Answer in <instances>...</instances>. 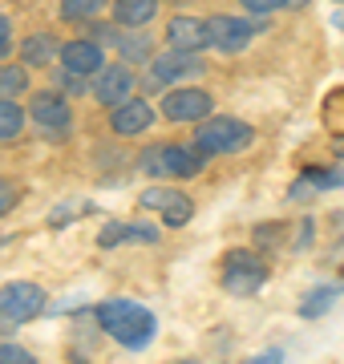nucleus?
I'll use <instances>...</instances> for the list:
<instances>
[{"mask_svg": "<svg viewBox=\"0 0 344 364\" xmlns=\"http://www.w3.org/2000/svg\"><path fill=\"white\" fill-rule=\"evenodd\" d=\"M93 320H97V328H102L109 340H118L122 348H130V352H142L150 340L158 336V320H154V312H150L146 304L126 299V296L102 299L97 312H93Z\"/></svg>", "mask_w": 344, "mask_h": 364, "instance_id": "nucleus-1", "label": "nucleus"}, {"mask_svg": "<svg viewBox=\"0 0 344 364\" xmlns=\"http://www.w3.org/2000/svg\"><path fill=\"white\" fill-rule=\"evenodd\" d=\"M190 142L199 146L207 158H219V154H243L255 146V130L243 122V117H231V114H211L203 117L195 126V138Z\"/></svg>", "mask_w": 344, "mask_h": 364, "instance_id": "nucleus-2", "label": "nucleus"}, {"mask_svg": "<svg viewBox=\"0 0 344 364\" xmlns=\"http://www.w3.org/2000/svg\"><path fill=\"white\" fill-rule=\"evenodd\" d=\"M219 279H223V291H231V296H255L267 284V263L252 247H231L219 263Z\"/></svg>", "mask_w": 344, "mask_h": 364, "instance_id": "nucleus-3", "label": "nucleus"}, {"mask_svg": "<svg viewBox=\"0 0 344 364\" xmlns=\"http://www.w3.org/2000/svg\"><path fill=\"white\" fill-rule=\"evenodd\" d=\"M207 73V61L199 53H183V49H166L150 61V73H146V90L158 93V90H171V85H186Z\"/></svg>", "mask_w": 344, "mask_h": 364, "instance_id": "nucleus-4", "label": "nucleus"}, {"mask_svg": "<svg viewBox=\"0 0 344 364\" xmlns=\"http://www.w3.org/2000/svg\"><path fill=\"white\" fill-rule=\"evenodd\" d=\"M162 117L174 122V126H199L203 117L215 114V97L199 85H174V90L162 93Z\"/></svg>", "mask_w": 344, "mask_h": 364, "instance_id": "nucleus-5", "label": "nucleus"}, {"mask_svg": "<svg viewBox=\"0 0 344 364\" xmlns=\"http://www.w3.org/2000/svg\"><path fill=\"white\" fill-rule=\"evenodd\" d=\"M28 122H37L45 138H65L73 126V109H69V93L53 90H37L28 97Z\"/></svg>", "mask_w": 344, "mask_h": 364, "instance_id": "nucleus-6", "label": "nucleus"}, {"mask_svg": "<svg viewBox=\"0 0 344 364\" xmlns=\"http://www.w3.org/2000/svg\"><path fill=\"white\" fill-rule=\"evenodd\" d=\"M45 308H49V299H45V287L41 284L13 279V284L0 287V320H4V324H28V320H37Z\"/></svg>", "mask_w": 344, "mask_h": 364, "instance_id": "nucleus-7", "label": "nucleus"}, {"mask_svg": "<svg viewBox=\"0 0 344 364\" xmlns=\"http://www.w3.org/2000/svg\"><path fill=\"white\" fill-rule=\"evenodd\" d=\"M207 28H211V49H219V53H243L267 25H264V21H252V16L223 13V16H211Z\"/></svg>", "mask_w": 344, "mask_h": 364, "instance_id": "nucleus-8", "label": "nucleus"}, {"mask_svg": "<svg viewBox=\"0 0 344 364\" xmlns=\"http://www.w3.org/2000/svg\"><path fill=\"white\" fill-rule=\"evenodd\" d=\"M134 85H138V77H134V65H126V61H118V65H106L97 77H93V97L102 105H122L134 97Z\"/></svg>", "mask_w": 344, "mask_h": 364, "instance_id": "nucleus-9", "label": "nucleus"}, {"mask_svg": "<svg viewBox=\"0 0 344 364\" xmlns=\"http://www.w3.org/2000/svg\"><path fill=\"white\" fill-rule=\"evenodd\" d=\"M61 69H73L81 77H97L106 69V45H97L90 37H77V41H65L61 45Z\"/></svg>", "mask_w": 344, "mask_h": 364, "instance_id": "nucleus-10", "label": "nucleus"}, {"mask_svg": "<svg viewBox=\"0 0 344 364\" xmlns=\"http://www.w3.org/2000/svg\"><path fill=\"white\" fill-rule=\"evenodd\" d=\"M150 126H154V105L146 102V97H130V102L109 109V130L118 134V138H138Z\"/></svg>", "mask_w": 344, "mask_h": 364, "instance_id": "nucleus-11", "label": "nucleus"}, {"mask_svg": "<svg viewBox=\"0 0 344 364\" xmlns=\"http://www.w3.org/2000/svg\"><path fill=\"white\" fill-rule=\"evenodd\" d=\"M166 45H171V49H183V53H203V49H211V28H207V21H199V16L178 13V16H171V25H166Z\"/></svg>", "mask_w": 344, "mask_h": 364, "instance_id": "nucleus-12", "label": "nucleus"}, {"mask_svg": "<svg viewBox=\"0 0 344 364\" xmlns=\"http://www.w3.org/2000/svg\"><path fill=\"white\" fill-rule=\"evenodd\" d=\"M162 166H166V178H199L203 166H207V154L195 142H166L162 146Z\"/></svg>", "mask_w": 344, "mask_h": 364, "instance_id": "nucleus-13", "label": "nucleus"}, {"mask_svg": "<svg viewBox=\"0 0 344 364\" xmlns=\"http://www.w3.org/2000/svg\"><path fill=\"white\" fill-rule=\"evenodd\" d=\"M162 231L154 223H106L102 235H97V247H118V243H158Z\"/></svg>", "mask_w": 344, "mask_h": 364, "instance_id": "nucleus-14", "label": "nucleus"}, {"mask_svg": "<svg viewBox=\"0 0 344 364\" xmlns=\"http://www.w3.org/2000/svg\"><path fill=\"white\" fill-rule=\"evenodd\" d=\"M61 45H65V41H57L53 33H33V37H25L16 45V49H21V65H28V69L53 65L57 57H61Z\"/></svg>", "mask_w": 344, "mask_h": 364, "instance_id": "nucleus-15", "label": "nucleus"}, {"mask_svg": "<svg viewBox=\"0 0 344 364\" xmlns=\"http://www.w3.org/2000/svg\"><path fill=\"white\" fill-rule=\"evenodd\" d=\"M158 16V0H114V21L122 28H146Z\"/></svg>", "mask_w": 344, "mask_h": 364, "instance_id": "nucleus-16", "label": "nucleus"}, {"mask_svg": "<svg viewBox=\"0 0 344 364\" xmlns=\"http://www.w3.org/2000/svg\"><path fill=\"white\" fill-rule=\"evenodd\" d=\"M344 186V174L340 170H304V178L291 186V198H304V195H320V191H336Z\"/></svg>", "mask_w": 344, "mask_h": 364, "instance_id": "nucleus-17", "label": "nucleus"}, {"mask_svg": "<svg viewBox=\"0 0 344 364\" xmlns=\"http://www.w3.org/2000/svg\"><path fill=\"white\" fill-rule=\"evenodd\" d=\"M118 53H122V61H126V65H142V61H154V41L146 37L142 28H126V33H122Z\"/></svg>", "mask_w": 344, "mask_h": 364, "instance_id": "nucleus-18", "label": "nucleus"}, {"mask_svg": "<svg viewBox=\"0 0 344 364\" xmlns=\"http://www.w3.org/2000/svg\"><path fill=\"white\" fill-rule=\"evenodd\" d=\"M336 299H340V284H320L300 299V316H304V320H316V316L328 312Z\"/></svg>", "mask_w": 344, "mask_h": 364, "instance_id": "nucleus-19", "label": "nucleus"}, {"mask_svg": "<svg viewBox=\"0 0 344 364\" xmlns=\"http://www.w3.org/2000/svg\"><path fill=\"white\" fill-rule=\"evenodd\" d=\"M109 9V0H61V21L69 25H90Z\"/></svg>", "mask_w": 344, "mask_h": 364, "instance_id": "nucleus-20", "label": "nucleus"}, {"mask_svg": "<svg viewBox=\"0 0 344 364\" xmlns=\"http://www.w3.org/2000/svg\"><path fill=\"white\" fill-rule=\"evenodd\" d=\"M25 117H28V109H21L16 102H0V146L16 142L25 134Z\"/></svg>", "mask_w": 344, "mask_h": 364, "instance_id": "nucleus-21", "label": "nucleus"}, {"mask_svg": "<svg viewBox=\"0 0 344 364\" xmlns=\"http://www.w3.org/2000/svg\"><path fill=\"white\" fill-rule=\"evenodd\" d=\"M28 90V65H0V102H16Z\"/></svg>", "mask_w": 344, "mask_h": 364, "instance_id": "nucleus-22", "label": "nucleus"}, {"mask_svg": "<svg viewBox=\"0 0 344 364\" xmlns=\"http://www.w3.org/2000/svg\"><path fill=\"white\" fill-rule=\"evenodd\" d=\"M158 215H162L166 227H186V223L195 219V203H190L183 191H171V198H166V207H162Z\"/></svg>", "mask_w": 344, "mask_h": 364, "instance_id": "nucleus-23", "label": "nucleus"}, {"mask_svg": "<svg viewBox=\"0 0 344 364\" xmlns=\"http://www.w3.org/2000/svg\"><path fill=\"white\" fill-rule=\"evenodd\" d=\"M138 174L146 178H166V166H162V146H150L138 154Z\"/></svg>", "mask_w": 344, "mask_h": 364, "instance_id": "nucleus-24", "label": "nucleus"}, {"mask_svg": "<svg viewBox=\"0 0 344 364\" xmlns=\"http://www.w3.org/2000/svg\"><path fill=\"white\" fill-rule=\"evenodd\" d=\"M53 85L61 93H69V97H77V93H90V77H81V73H73V69H61L53 77Z\"/></svg>", "mask_w": 344, "mask_h": 364, "instance_id": "nucleus-25", "label": "nucleus"}, {"mask_svg": "<svg viewBox=\"0 0 344 364\" xmlns=\"http://www.w3.org/2000/svg\"><path fill=\"white\" fill-rule=\"evenodd\" d=\"M16 203H21V186H16L13 178H0V219H4V215H13Z\"/></svg>", "mask_w": 344, "mask_h": 364, "instance_id": "nucleus-26", "label": "nucleus"}, {"mask_svg": "<svg viewBox=\"0 0 344 364\" xmlns=\"http://www.w3.org/2000/svg\"><path fill=\"white\" fill-rule=\"evenodd\" d=\"M243 13L252 16H267V13H279V9H291V0H239Z\"/></svg>", "mask_w": 344, "mask_h": 364, "instance_id": "nucleus-27", "label": "nucleus"}, {"mask_svg": "<svg viewBox=\"0 0 344 364\" xmlns=\"http://www.w3.org/2000/svg\"><path fill=\"white\" fill-rule=\"evenodd\" d=\"M0 364H37V360H33V352H25L21 344L0 340Z\"/></svg>", "mask_w": 344, "mask_h": 364, "instance_id": "nucleus-28", "label": "nucleus"}, {"mask_svg": "<svg viewBox=\"0 0 344 364\" xmlns=\"http://www.w3.org/2000/svg\"><path fill=\"white\" fill-rule=\"evenodd\" d=\"M166 198H171V191H166V186H150V191H142L138 207H146V210H162V207H166Z\"/></svg>", "mask_w": 344, "mask_h": 364, "instance_id": "nucleus-29", "label": "nucleus"}, {"mask_svg": "<svg viewBox=\"0 0 344 364\" xmlns=\"http://www.w3.org/2000/svg\"><path fill=\"white\" fill-rule=\"evenodd\" d=\"M13 49H16V41H13V21L0 13V61H4V57H9Z\"/></svg>", "mask_w": 344, "mask_h": 364, "instance_id": "nucleus-30", "label": "nucleus"}, {"mask_svg": "<svg viewBox=\"0 0 344 364\" xmlns=\"http://www.w3.org/2000/svg\"><path fill=\"white\" fill-rule=\"evenodd\" d=\"M247 364H284V352H279V348H267V352H259V356H252Z\"/></svg>", "mask_w": 344, "mask_h": 364, "instance_id": "nucleus-31", "label": "nucleus"}, {"mask_svg": "<svg viewBox=\"0 0 344 364\" xmlns=\"http://www.w3.org/2000/svg\"><path fill=\"white\" fill-rule=\"evenodd\" d=\"M336 150H340V158H344V138H340V146H336Z\"/></svg>", "mask_w": 344, "mask_h": 364, "instance_id": "nucleus-32", "label": "nucleus"}, {"mask_svg": "<svg viewBox=\"0 0 344 364\" xmlns=\"http://www.w3.org/2000/svg\"><path fill=\"white\" fill-rule=\"evenodd\" d=\"M178 364H199V360H178Z\"/></svg>", "mask_w": 344, "mask_h": 364, "instance_id": "nucleus-33", "label": "nucleus"}, {"mask_svg": "<svg viewBox=\"0 0 344 364\" xmlns=\"http://www.w3.org/2000/svg\"><path fill=\"white\" fill-rule=\"evenodd\" d=\"M336 4H344V0H336Z\"/></svg>", "mask_w": 344, "mask_h": 364, "instance_id": "nucleus-34", "label": "nucleus"}]
</instances>
